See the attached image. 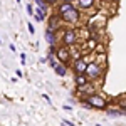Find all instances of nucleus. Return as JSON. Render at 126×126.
<instances>
[{
	"label": "nucleus",
	"mask_w": 126,
	"mask_h": 126,
	"mask_svg": "<svg viewBox=\"0 0 126 126\" xmlns=\"http://www.w3.org/2000/svg\"><path fill=\"white\" fill-rule=\"evenodd\" d=\"M47 3H49V5H57L59 0H47Z\"/></svg>",
	"instance_id": "nucleus-17"
},
{
	"label": "nucleus",
	"mask_w": 126,
	"mask_h": 126,
	"mask_svg": "<svg viewBox=\"0 0 126 126\" xmlns=\"http://www.w3.org/2000/svg\"><path fill=\"white\" fill-rule=\"evenodd\" d=\"M94 5V0H78V7L81 10H87Z\"/></svg>",
	"instance_id": "nucleus-12"
},
{
	"label": "nucleus",
	"mask_w": 126,
	"mask_h": 126,
	"mask_svg": "<svg viewBox=\"0 0 126 126\" xmlns=\"http://www.w3.org/2000/svg\"><path fill=\"white\" fill-rule=\"evenodd\" d=\"M74 9V3L72 2H66V0H62L61 3H57V9H56V12H57L59 15H62V14H66L67 10Z\"/></svg>",
	"instance_id": "nucleus-9"
},
{
	"label": "nucleus",
	"mask_w": 126,
	"mask_h": 126,
	"mask_svg": "<svg viewBox=\"0 0 126 126\" xmlns=\"http://www.w3.org/2000/svg\"><path fill=\"white\" fill-rule=\"evenodd\" d=\"M103 72H104V69H103V64H99L97 61H91V62L87 64L86 76L89 78V81H94V79L103 78Z\"/></svg>",
	"instance_id": "nucleus-2"
},
{
	"label": "nucleus",
	"mask_w": 126,
	"mask_h": 126,
	"mask_svg": "<svg viewBox=\"0 0 126 126\" xmlns=\"http://www.w3.org/2000/svg\"><path fill=\"white\" fill-rule=\"evenodd\" d=\"M84 101H87L91 106H93V109H108V106H109V103H108L106 99L103 96H99V94H89V96L84 97Z\"/></svg>",
	"instance_id": "nucleus-3"
},
{
	"label": "nucleus",
	"mask_w": 126,
	"mask_h": 126,
	"mask_svg": "<svg viewBox=\"0 0 126 126\" xmlns=\"http://www.w3.org/2000/svg\"><path fill=\"white\" fill-rule=\"evenodd\" d=\"M79 7H74V9L67 10L66 14H62L61 17L64 20V24H67V25H76L79 20H81V12H79Z\"/></svg>",
	"instance_id": "nucleus-4"
},
{
	"label": "nucleus",
	"mask_w": 126,
	"mask_h": 126,
	"mask_svg": "<svg viewBox=\"0 0 126 126\" xmlns=\"http://www.w3.org/2000/svg\"><path fill=\"white\" fill-rule=\"evenodd\" d=\"M54 71H56V74H57V76L64 78V76H67V64H64V62H59L57 66L54 67Z\"/></svg>",
	"instance_id": "nucleus-11"
},
{
	"label": "nucleus",
	"mask_w": 126,
	"mask_h": 126,
	"mask_svg": "<svg viewBox=\"0 0 126 126\" xmlns=\"http://www.w3.org/2000/svg\"><path fill=\"white\" fill-rule=\"evenodd\" d=\"M34 2H35V5H39V7H42L44 10L49 12V7H50V5L47 3V0H34Z\"/></svg>",
	"instance_id": "nucleus-14"
},
{
	"label": "nucleus",
	"mask_w": 126,
	"mask_h": 126,
	"mask_svg": "<svg viewBox=\"0 0 126 126\" xmlns=\"http://www.w3.org/2000/svg\"><path fill=\"white\" fill-rule=\"evenodd\" d=\"M42 96H44V99H46V101H47L49 104H50V97H49V96H47V94H42Z\"/></svg>",
	"instance_id": "nucleus-18"
},
{
	"label": "nucleus",
	"mask_w": 126,
	"mask_h": 126,
	"mask_svg": "<svg viewBox=\"0 0 126 126\" xmlns=\"http://www.w3.org/2000/svg\"><path fill=\"white\" fill-rule=\"evenodd\" d=\"M62 22H64V20H62V17L59 15L57 12H54L52 15H49V17H47V29L59 32V30H61V24H62Z\"/></svg>",
	"instance_id": "nucleus-5"
},
{
	"label": "nucleus",
	"mask_w": 126,
	"mask_h": 126,
	"mask_svg": "<svg viewBox=\"0 0 126 126\" xmlns=\"http://www.w3.org/2000/svg\"><path fill=\"white\" fill-rule=\"evenodd\" d=\"M78 35H79V30L72 29V27L59 30V37L62 39V44L66 47H74L76 42H78Z\"/></svg>",
	"instance_id": "nucleus-1"
},
{
	"label": "nucleus",
	"mask_w": 126,
	"mask_h": 126,
	"mask_svg": "<svg viewBox=\"0 0 126 126\" xmlns=\"http://www.w3.org/2000/svg\"><path fill=\"white\" fill-rule=\"evenodd\" d=\"M20 64H25V54L24 52L20 54Z\"/></svg>",
	"instance_id": "nucleus-16"
},
{
	"label": "nucleus",
	"mask_w": 126,
	"mask_h": 126,
	"mask_svg": "<svg viewBox=\"0 0 126 126\" xmlns=\"http://www.w3.org/2000/svg\"><path fill=\"white\" fill-rule=\"evenodd\" d=\"M27 30H29V32H30V34H32V35L35 34V27H34V25H32L30 22H27Z\"/></svg>",
	"instance_id": "nucleus-15"
},
{
	"label": "nucleus",
	"mask_w": 126,
	"mask_h": 126,
	"mask_svg": "<svg viewBox=\"0 0 126 126\" xmlns=\"http://www.w3.org/2000/svg\"><path fill=\"white\" fill-rule=\"evenodd\" d=\"M116 104L121 108L123 111H126V94H123V96H118V97H116Z\"/></svg>",
	"instance_id": "nucleus-13"
},
{
	"label": "nucleus",
	"mask_w": 126,
	"mask_h": 126,
	"mask_svg": "<svg viewBox=\"0 0 126 126\" xmlns=\"http://www.w3.org/2000/svg\"><path fill=\"white\" fill-rule=\"evenodd\" d=\"M15 2H19V3H20V0H15Z\"/></svg>",
	"instance_id": "nucleus-20"
},
{
	"label": "nucleus",
	"mask_w": 126,
	"mask_h": 126,
	"mask_svg": "<svg viewBox=\"0 0 126 126\" xmlns=\"http://www.w3.org/2000/svg\"><path fill=\"white\" fill-rule=\"evenodd\" d=\"M72 69H74V72L76 74H86V69H87V61L84 57H78L72 61Z\"/></svg>",
	"instance_id": "nucleus-7"
},
{
	"label": "nucleus",
	"mask_w": 126,
	"mask_h": 126,
	"mask_svg": "<svg viewBox=\"0 0 126 126\" xmlns=\"http://www.w3.org/2000/svg\"><path fill=\"white\" fill-rule=\"evenodd\" d=\"M56 56H57V59L61 61V62H64V64H72V52L69 50L66 46L64 47H59L57 52H56Z\"/></svg>",
	"instance_id": "nucleus-6"
},
{
	"label": "nucleus",
	"mask_w": 126,
	"mask_h": 126,
	"mask_svg": "<svg viewBox=\"0 0 126 126\" xmlns=\"http://www.w3.org/2000/svg\"><path fill=\"white\" fill-rule=\"evenodd\" d=\"M9 49L12 50V52H15V46H14V44H10V46H9Z\"/></svg>",
	"instance_id": "nucleus-19"
},
{
	"label": "nucleus",
	"mask_w": 126,
	"mask_h": 126,
	"mask_svg": "<svg viewBox=\"0 0 126 126\" xmlns=\"http://www.w3.org/2000/svg\"><path fill=\"white\" fill-rule=\"evenodd\" d=\"M46 40H47L49 46H57V40L61 39L59 37V32H56V30H50V29H46Z\"/></svg>",
	"instance_id": "nucleus-8"
},
{
	"label": "nucleus",
	"mask_w": 126,
	"mask_h": 126,
	"mask_svg": "<svg viewBox=\"0 0 126 126\" xmlns=\"http://www.w3.org/2000/svg\"><path fill=\"white\" fill-rule=\"evenodd\" d=\"M87 82H89V78H87L86 74H76V76H74V84H76L78 87L86 86Z\"/></svg>",
	"instance_id": "nucleus-10"
}]
</instances>
